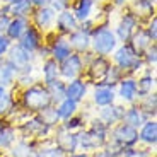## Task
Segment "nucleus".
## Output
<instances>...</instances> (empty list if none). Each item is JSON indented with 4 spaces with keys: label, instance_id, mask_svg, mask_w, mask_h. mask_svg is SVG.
Segmentation results:
<instances>
[{
    "label": "nucleus",
    "instance_id": "obj_1",
    "mask_svg": "<svg viewBox=\"0 0 157 157\" xmlns=\"http://www.w3.org/2000/svg\"><path fill=\"white\" fill-rule=\"evenodd\" d=\"M87 123H89L87 128H82L80 132H77V150L92 154L106 145L109 128L104 123L99 121L96 116Z\"/></svg>",
    "mask_w": 157,
    "mask_h": 157
},
{
    "label": "nucleus",
    "instance_id": "obj_2",
    "mask_svg": "<svg viewBox=\"0 0 157 157\" xmlns=\"http://www.w3.org/2000/svg\"><path fill=\"white\" fill-rule=\"evenodd\" d=\"M19 104L24 111H28L31 114H38L48 106H51V96L48 92V87L43 82H36L33 86L21 89L19 94Z\"/></svg>",
    "mask_w": 157,
    "mask_h": 157
},
{
    "label": "nucleus",
    "instance_id": "obj_3",
    "mask_svg": "<svg viewBox=\"0 0 157 157\" xmlns=\"http://www.w3.org/2000/svg\"><path fill=\"white\" fill-rule=\"evenodd\" d=\"M109 60L114 67H118L125 75H132V77H137V74H140L145 68L142 55H138L130 43H120L116 46V50L111 53Z\"/></svg>",
    "mask_w": 157,
    "mask_h": 157
},
{
    "label": "nucleus",
    "instance_id": "obj_4",
    "mask_svg": "<svg viewBox=\"0 0 157 157\" xmlns=\"http://www.w3.org/2000/svg\"><path fill=\"white\" fill-rule=\"evenodd\" d=\"M118 44H120V41H118L109 22L96 24L92 28V31H90V51L94 55L111 56V53L116 50Z\"/></svg>",
    "mask_w": 157,
    "mask_h": 157
},
{
    "label": "nucleus",
    "instance_id": "obj_5",
    "mask_svg": "<svg viewBox=\"0 0 157 157\" xmlns=\"http://www.w3.org/2000/svg\"><path fill=\"white\" fill-rule=\"evenodd\" d=\"M16 126L19 130V137L28 138V140H34V142H41V140L50 138L53 135V130H55L53 126L46 125L39 114H28Z\"/></svg>",
    "mask_w": 157,
    "mask_h": 157
},
{
    "label": "nucleus",
    "instance_id": "obj_6",
    "mask_svg": "<svg viewBox=\"0 0 157 157\" xmlns=\"http://www.w3.org/2000/svg\"><path fill=\"white\" fill-rule=\"evenodd\" d=\"M108 140L114 144L120 149H128V147H135L138 144V128L128 125L125 121L116 123L114 126L109 128L108 133Z\"/></svg>",
    "mask_w": 157,
    "mask_h": 157
},
{
    "label": "nucleus",
    "instance_id": "obj_7",
    "mask_svg": "<svg viewBox=\"0 0 157 157\" xmlns=\"http://www.w3.org/2000/svg\"><path fill=\"white\" fill-rule=\"evenodd\" d=\"M140 19L137 17V14L135 12H132L128 7L123 9L121 16H120V19H118L116 26L113 28L114 34H116L118 41L120 43H128L130 38L133 36V33L137 31V28L140 26Z\"/></svg>",
    "mask_w": 157,
    "mask_h": 157
},
{
    "label": "nucleus",
    "instance_id": "obj_8",
    "mask_svg": "<svg viewBox=\"0 0 157 157\" xmlns=\"http://www.w3.org/2000/svg\"><path fill=\"white\" fill-rule=\"evenodd\" d=\"M55 19H56V12L50 5L34 7L33 9V14L29 16L31 24L39 33H43V34H48V33L53 31V28H55Z\"/></svg>",
    "mask_w": 157,
    "mask_h": 157
},
{
    "label": "nucleus",
    "instance_id": "obj_9",
    "mask_svg": "<svg viewBox=\"0 0 157 157\" xmlns=\"http://www.w3.org/2000/svg\"><path fill=\"white\" fill-rule=\"evenodd\" d=\"M58 67H60V78L65 80V82L84 77V70H86V65L82 62L80 53H75V51H72L65 60H62L58 63Z\"/></svg>",
    "mask_w": 157,
    "mask_h": 157
},
{
    "label": "nucleus",
    "instance_id": "obj_10",
    "mask_svg": "<svg viewBox=\"0 0 157 157\" xmlns=\"http://www.w3.org/2000/svg\"><path fill=\"white\" fill-rule=\"evenodd\" d=\"M44 41L50 44V58H53L58 63L62 62V60H65L72 51H74L70 46V43H68L67 36H60V34H56L55 31L44 34Z\"/></svg>",
    "mask_w": 157,
    "mask_h": 157
},
{
    "label": "nucleus",
    "instance_id": "obj_11",
    "mask_svg": "<svg viewBox=\"0 0 157 157\" xmlns=\"http://www.w3.org/2000/svg\"><path fill=\"white\" fill-rule=\"evenodd\" d=\"M109 65H111L109 56L96 55L94 58H92V60H90V62L86 65V70H84V78H86L89 84H98V82H101L102 78H104V75H106Z\"/></svg>",
    "mask_w": 157,
    "mask_h": 157
},
{
    "label": "nucleus",
    "instance_id": "obj_12",
    "mask_svg": "<svg viewBox=\"0 0 157 157\" xmlns=\"http://www.w3.org/2000/svg\"><path fill=\"white\" fill-rule=\"evenodd\" d=\"M4 58L16 68L17 74H19L24 67H28V65H31V63H36L34 53L24 50L19 43H12L10 48H9V51H7V55H5Z\"/></svg>",
    "mask_w": 157,
    "mask_h": 157
},
{
    "label": "nucleus",
    "instance_id": "obj_13",
    "mask_svg": "<svg viewBox=\"0 0 157 157\" xmlns=\"http://www.w3.org/2000/svg\"><path fill=\"white\" fill-rule=\"evenodd\" d=\"M116 98H120L126 104H135L138 101V92H137V78L132 75H123V78L116 84Z\"/></svg>",
    "mask_w": 157,
    "mask_h": 157
},
{
    "label": "nucleus",
    "instance_id": "obj_14",
    "mask_svg": "<svg viewBox=\"0 0 157 157\" xmlns=\"http://www.w3.org/2000/svg\"><path fill=\"white\" fill-rule=\"evenodd\" d=\"M116 102V90L113 86H108V84H92V104L96 108H104Z\"/></svg>",
    "mask_w": 157,
    "mask_h": 157
},
{
    "label": "nucleus",
    "instance_id": "obj_15",
    "mask_svg": "<svg viewBox=\"0 0 157 157\" xmlns=\"http://www.w3.org/2000/svg\"><path fill=\"white\" fill-rule=\"evenodd\" d=\"M22 111L21 104L14 99L9 87L0 86V120H9L14 116V113L19 114Z\"/></svg>",
    "mask_w": 157,
    "mask_h": 157
},
{
    "label": "nucleus",
    "instance_id": "obj_16",
    "mask_svg": "<svg viewBox=\"0 0 157 157\" xmlns=\"http://www.w3.org/2000/svg\"><path fill=\"white\" fill-rule=\"evenodd\" d=\"M123 114H125V106L113 102L109 106L99 108L98 113H96V118H98L101 123H104L108 128H111V126H114L116 123L123 121Z\"/></svg>",
    "mask_w": 157,
    "mask_h": 157
},
{
    "label": "nucleus",
    "instance_id": "obj_17",
    "mask_svg": "<svg viewBox=\"0 0 157 157\" xmlns=\"http://www.w3.org/2000/svg\"><path fill=\"white\" fill-rule=\"evenodd\" d=\"M51 137H53V142H55L67 155L77 150V133H75V132H68V130L62 128V126L58 125L53 130V135H51Z\"/></svg>",
    "mask_w": 157,
    "mask_h": 157
},
{
    "label": "nucleus",
    "instance_id": "obj_18",
    "mask_svg": "<svg viewBox=\"0 0 157 157\" xmlns=\"http://www.w3.org/2000/svg\"><path fill=\"white\" fill-rule=\"evenodd\" d=\"M89 87H90V84L87 82L84 77L68 80L67 86H65V98H68V99H72V101L80 104V102H84L87 99Z\"/></svg>",
    "mask_w": 157,
    "mask_h": 157
},
{
    "label": "nucleus",
    "instance_id": "obj_19",
    "mask_svg": "<svg viewBox=\"0 0 157 157\" xmlns=\"http://www.w3.org/2000/svg\"><path fill=\"white\" fill-rule=\"evenodd\" d=\"M78 28V21L75 19V16L72 14L70 9L67 10H62L56 14V19H55V28L53 31L60 36H68L70 33H74L75 29Z\"/></svg>",
    "mask_w": 157,
    "mask_h": 157
},
{
    "label": "nucleus",
    "instance_id": "obj_20",
    "mask_svg": "<svg viewBox=\"0 0 157 157\" xmlns=\"http://www.w3.org/2000/svg\"><path fill=\"white\" fill-rule=\"evenodd\" d=\"M96 9H99V4L96 0H72L70 4V10L78 22L92 19L96 14Z\"/></svg>",
    "mask_w": 157,
    "mask_h": 157
},
{
    "label": "nucleus",
    "instance_id": "obj_21",
    "mask_svg": "<svg viewBox=\"0 0 157 157\" xmlns=\"http://www.w3.org/2000/svg\"><path fill=\"white\" fill-rule=\"evenodd\" d=\"M43 41H44V34H43V33H39L38 29H36L34 26L31 24V26L24 31V34L19 38V41H17V43H19L24 50L31 51V53H36V50L41 46V43H43Z\"/></svg>",
    "mask_w": 157,
    "mask_h": 157
},
{
    "label": "nucleus",
    "instance_id": "obj_22",
    "mask_svg": "<svg viewBox=\"0 0 157 157\" xmlns=\"http://www.w3.org/2000/svg\"><path fill=\"white\" fill-rule=\"evenodd\" d=\"M38 144H39V142L28 140V138L19 137L10 145V149L7 150L5 157H29L33 152H36V150H38Z\"/></svg>",
    "mask_w": 157,
    "mask_h": 157
},
{
    "label": "nucleus",
    "instance_id": "obj_23",
    "mask_svg": "<svg viewBox=\"0 0 157 157\" xmlns=\"http://www.w3.org/2000/svg\"><path fill=\"white\" fill-rule=\"evenodd\" d=\"M19 138V130L12 121L2 120L0 121V152H7L10 145Z\"/></svg>",
    "mask_w": 157,
    "mask_h": 157
},
{
    "label": "nucleus",
    "instance_id": "obj_24",
    "mask_svg": "<svg viewBox=\"0 0 157 157\" xmlns=\"http://www.w3.org/2000/svg\"><path fill=\"white\" fill-rule=\"evenodd\" d=\"M137 78V92H138V99L142 96L152 94L155 92V74H154V68L145 67L140 72V75Z\"/></svg>",
    "mask_w": 157,
    "mask_h": 157
},
{
    "label": "nucleus",
    "instance_id": "obj_25",
    "mask_svg": "<svg viewBox=\"0 0 157 157\" xmlns=\"http://www.w3.org/2000/svg\"><path fill=\"white\" fill-rule=\"evenodd\" d=\"M138 144H144L150 149V147H155L157 144V120L155 118H150L147 120L144 125L138 128Z\"/></svg>",
    "mask_w": 157,
    "mask_h": 157
},
{
    "label": "nucleus",
    "instance_id": "obj_26",
    "mask_svg": "<svg viewBox=\"0 0 157 157\" xmlns=\"http://www.w3.org/2000/svg\"><path fill=\"white\" fill-rule=\"evenodd\" d=\"M67 39L75 53H84V51L90 50V31L77 28L74 33L67 36Z\"/></svg>",
    "mask_w": 157,
    "mask_h": 157
},
{
    "label": "nucleus",
    "instance_id": "obj_27",
    "mask_svg": "<svg viewBox=\"0 0 157 157\" xmlns=\"http://www.w3.org/2000/svg\"><path fill=\"white\" fill-rule=\"evenodd\" d=\"M39 75H41V82H43L46 87L50 86V84L60 80L58 62H55L53 58L41 60V65H39Z\"/></svg>",
    "mask_w": 157,
    "mask_h": 157
},
{
    "label": "nucleus",
    "instance_id": "obj_28",
    "mask_svg": "<svg viewBox=\"0 0 157 157\" xmlns=\"http://www.w3.org/2000/svg\"><path fill=\"white\" fill-rule=\"evenodd\" d=\"M128 9L137 14L140 22L144 24L149 17L155 16V2L154 0H132L128 4Z\"/></svg>",
    "mask_w": 157,
    "mask_h": 157
},
{
    "label": "nucleus",
    "instance_id": "obj_29",
    "mask_svg": "<svg viewBox=\"0 0 157 157\" xmlns=\"http://www.w3.org/2000/svg\"><path fill=\"white\" fill-rule=\"evenodd\" d=\"M29 26H31L29 17H12L4 34L10 39L12 43H17V41H19V38L24 34V31H26Z\"/></svg>",
    "mask_w": 157,
    "mask_h": 157
},
{
    "label": "nucleus",
    "instance_id": "obj_30",
    "mask_svg": "<svg viewBox=\"0 0 157 157\" xmlns=\"http://www.w3.org/2000/svg\"><path fill=\"white\" fill-rule=\"evenodd\" d=\"M149 118H147V114L144 113V111L138 108V104L135 102V104H130L128 108H125V114H123V121L128 123V125L135 126V128H140L144 123L147 121Z\"/></svg>",
    "mask_w": 157,
    "mask_h": 157
},
{
    "label": "nucleus",
    "instance_id": "obj_31",
    "mask_svg": "<svg viewBox=\"0 0 157 157\" xmlns=\"http://www.w3.org/2000/svg\"><path fill=\"white\" fill-rule=\"evenodd\" d=\"M130 44H132V48H133L135 51H137L138 55H142L144 51L147 50V48L152 44V39L149 38V34L145 33V29H144V26H138L137 28V31L133 33V36L130 38V41H128Z\"/></svg>",
    "mask_w": 157,
    "mask_h": 157
},
{
    "label": "nucleus",
    "instance_id": "obj_32",
    "mask_svg": "<svg viewBox=\"0 0 157 157\" xmlns=\"http://www.w3.org/2000/svg\"><path fill=\"white\" fill-rule=\"evenodd\" d=\"M78 108H80V104L72 101V99H68V98H63L60 102H56L55 109H56V114H58V118H60V123L68 120V118H72L74 114H77Z\"/></svg>",
    "mask_w": 157,
    "mask_h": 157
},
{
    "label": "nucleus",
    "instance_id": "obj_33",
    "mask_svg": "<svg viewBox=\"0 0 157 157\" xmlns=\"http://www.w3.org/2000/svg\"><path fill=\"white\" fill-rule=\"evenodd\" d=\"M38 154H39V157H67V154L53 142V137L39 142L38 144Z\"/></svg>",
    "mask_w": 157,
    "mask_h": 157
},
{
    "label": "nucleus",
    "instance_id": "obj_34",
    "mask_svg": "<svg viewBox=\"0 0 157 157\" xmlns=\"http://www.w3.org/2000/svg\"><path fill=\"white\" fill-rule=\"evenodd\" d=\"M16 77H17V70L5 58H2L0 60V86L12 87L16 84Z\"/></svg>",
    "mask_w": 157,
    "mask_h": 157
},
{
    "label": "nucleus",
    "instance_id": "obj_35",
    "mask_svg": "<svg viewBox=\"0 0 157 157\" xmlns=\"http://www.w3.org/2000/svg\"><path fill=\"white\" fill-rule=\"evenodd\" d=\"M33 4L29 0H17L14 4L7 5L9 16L10 17H29L33 14Z\"/></svg>",
    "mask_w": 157,
    "mask_h": 157
},
{
    "label": "nucleus",
    "instance_id": "obj_36",
    "mask_svg": "<svg viewBox=\"0 0 157 157\" xmlns=\"http://www.w3.org/2000/svg\"><path fill=\"white\" fill-rule=\"evenodd\" d=\"M138 108H140L144 113L147 114V118H155L157 113V94L152 92V94H147V96H142L140 99L137 101Z\"/></svg>",
    "mask_w": 157,
    "mask_h": 157
},
{
    "label": "nucleus",
    "instance_id": "obj_37",
    "mask_svg": "<svg viewBox=\"0 0 157 157\" xmlns=\"http://www.w3.org/2000/svg\"><path fill=\"white\" fill-rule=\"evenodd\" d=\"M87 120L84 114H80V113H77V114H74L72 118H68V120H65V121H62L60 123V126L62 128H65V130H68V132H80L82 128H86V125H87Z\"/></svg>",
    "mask_w": 157,
    "mask_h": 157
},
{
    "label": "nucleus",
    "instance_id": "obj_38",
    "mask_svg": "<svg viewBox=\"0 0 157 157\" xmlns=\"http://www.w3.org/2000/svg\"><path fill=\"white\" fill-rule=\"evenodd\" d=\"M65 86H67V82L62 80V78L48 86V92H50V96H51V102H53V104L60 102L65 98Z\"/></svg>",
    "mask_w": 157,
    "mask_h": 157
},
{
    "label": "nucleus",
    "instance_id": "obj_39",
    "mask_svg": "<svg viewBox=\"0 0 157 157\" xmlns=\"http://www.w3.org/2000/svg\"><path fill=\"white\" fill-rule=\"evenodd\" d=\"M39 116H41V120H43L46 125L53 126V128H56V126L60 125V118L58 114H56V109H55V104H51V106H48L46 109H43L41 113H38Z\"/></svg>",
    "mask_w": 157,
    "mask_h": 157
},
{
    "label": "nucleus",
    "instance_id": "obj_40",
    "mask_svg": "<svg viewBox=\"0 0 157 157\" xmlns=\"http://www.w3.org/2000/svg\"><path fill=\"white\" fill-rule=\"evenodd\" d=\"M123 72L120 70L118 67H114L113 63L109 65V68H108V72H106V75H104V78H102L101 82L102 84H108V86H113V87H116V84L120 82L123 78Z\"/></svg>",
    "mask_w": 157,
    "mask_h": 157
},
{
    "label": "nucleus",
    "instance_id": "obj_41",
    "mask_svg": "<svg viewBox=\"0 0 157 157\" xmlns=\"http://www.w3.org/2000/svg\"><path fill=\"white\" fill-rule=\"evenodd\" d=\"M120 154H121V149L116 147L114 144H111V142L108 140L106 145L102 147V149L96 150V152H92L90 157H120Z\"/></svg>",
    "mask_w": 157,
    "mask_h": 157
},
{
    "label": "nucleus",
    "instance_id": "obj_42",
    "mask_svg": "<svg viewBox=\"0 0 157 157\" xmlns=\"http://www.w3.org/2000/svg\"><path fill=\"white\" fill-rule=\"evenodd\" d=\"M142 60L145 63V67L155 68V65H157V44L155 43H152L144 53H142Z\"/></svg>",
    "mask_w": 157,
    "mask_h": 157
},
{
    "label": "nucleus",
    "instance_id": "obj_43",
    "mask_svg": "<svg viewBox=\"0 0 157 157\" xmlns=\"http://www.w3.org/2000/svg\"><path fill=\"white\" fill-rule=\"evenodd\" d=\"M152 150L150 149H137L135 147H128V149H123L120 157H152Z\"/></svg>",
    "mask_w": 157,
    "mask_h": 157
},
{
    "label": "nucleus",
    "instance_id": "obj_44",
    "mask_svg": "<svg viewBox=\"0 0 157 157\" xmlns=\"http://www.w3.org/2000/svg\"><path fill=\"white\" fill-rule=\"evenodd\" d=\"M142 26H144L145 33L149 34V38L152 39V43H155V41H157V16L149 17V19L142 24Z\"/></svg>",
    "mask_w": 157,
    "mask_h": 157
},
{
    "label": "nucleus",
    "instance_id": "obj_45",
    "mask_svg": "<svg viewBox=\"0 0 157 157\" xmlns=\"http://www.w3.org/2000/svg\"><path fill=\"white\" fill-rule=\"evenodd\" d=\"M70 4H72V0H50L48 2V5H50L53 10L58 14V12L62 10H67V9H70Z\"/></svg>",
    "mask_w": 157,
    "mask_h": 157
},
{
    "label": "nucleus",
    "instance_id": "obj_46",
    "mask_svg": "<svg viewBox=\"0 0 157 157\" xmlns=\"http://www.w3.org/2000/svg\"><path fill=\"white\" fill-rule=\"evenodd\" d=\"M34 56H36V60H46V58H50V44L46 43V41H43L41 43V46L36 50V53H34Z\"/></svg>",
    "mask_w": 157,
    "mask_h": 157
},
{
    "label": "nucleus",
    "instance_id": "obj_47",
    "mask_svg": "<svg viewBox=\"0 0 157 157\" xmlns=\"http://www.w3.org/2000/svg\"><path fill=\"white\" fill-rule=\"evenodd\" d=\"M10 44H12L10 39H9L4 33H0V60L7 55V51H9V48H10Z\"/></svg>",
    "mask_w": 157,
    "mask_h": 157
},
{
    "label": "nucleus",
    "instance_id": "obj_48",
    "mask_svg": "<svg viewBox=\"0 0 157 157\" xmlns=\"http://www.w3.org/2000/svg\"><path fill=\"white\" fill-rule=\"evenodd\" d=\"M130 2L132 0H111V4H113L114 9H126Z\"/></svg>",
    "mask_w": 157,
    "mask_h": 157
},
{
    "label": "nucleus",
    "instance_id": "obj_49",
    "mask_svg": "<svg viewBox=\"0 0 157 157\" xmlns=\"http://www.w3.org/2000/svg\"><path fill=\"white\" fill-rule=\"evenodd\" d=\"M67 157H90V154L89 152H82V150H80V152H78V150H75V152L68 154Z\"/></svg>",
    "mask_w": 157,
    "mask_h": 157
},
{
    "label": "nucleus",
    "instance_id": "obj_50",
    "mask_svg": "<svg viewBox=\"0 0 157 157\" xmlns=\"http://www.w3.org/2000/svg\"><path fill=\"white\" fill-rule=\"evenodd\" d=\"M33 4V7H43V5H48L50 0H29Z\"/></svg>",
    "mask_w": 157,
    "mask_h": 157
},
{
    "label": "nucleus",
    "instance_id": "obj_51",
    "mask_svg": "<svg viewBox=\"0 0 157 157\" xmlns=\"http://www.w3.org/2000/svg\"><path fill=\"white\" fill-rule=\"evenodd\" d=\"M14 2H17V0H0V4H4V5H10Z\"/></svg>",
    "mask_w": 157,
    "mask_h": 157
},
{
    "label": "nucleus",
    "instance_id": "obj_52",
    "mask_svg": "<svg viewBox=\"0 0 157 157\" xmlns=\"http://www.w3.org/2000/svg\"><path fill=\"white\" fill-rule=\"evenodd\" d=\"M96 2H98V4L101 5V4H109L111 0H96Z\"/></svg>",
    "mask_w": 157,
    "mask_h": 157
},
{
    "label": "nucleus",
    "instance_id": "obj_53",
    "mask_svg": "<svg viewBox=\"0 0 157 157\" xmlns=\"http://www.w3.org/2000/svg\"><path fill=\"white\" fill-rule=\"evenodd\" d=\"M29 157H39V154H38V150H36V152H33V154H31V155H29Z\"/></svg>",
    "mask_w": 157,
    "mask_h": 157
},
{
    "label": "nucleus",
    "instance_id": "obj_54",
    "mask_svg": "<svg viewBox=\"0 0 157 157\" xmlns=\"http://www.w3.org/2000/svg\"><path fill=\"white\" fill-rule=\"evenodd\" d=\"M152 157H155V154H154V155H152Z\"/></svg>",
    "mask_w": 157,
    "mask_h": 157
},
{
    "label": "nucleus",
    "instance_id": "obj_55",
    "mask_svg": "<svg viewBox=\"0 0 157 157\" xmlns=\"http://www.w3.org/2000/svg\"><path fill=\"white\" fill-rule=\"evenodd\" d=\"M0 157H5V155H0Z\"/></svg>",
    "mask_w": 157,
    "mask_h": 157
},
{
    "label": "nucleus",
    "instance_id": "obj_56",
    "mask_svg": "<svg viewBox=\"0 0 157 157\" xmlns=\"http://www.w3.org/2000/svg\"><path fill=\"white\" fill-rule=\"evenodd\" d=\"M0 121H2V120H0Z\"/></svg>",
    "mask_w": 157,
    "mask_h": 157
}]
</instances>
